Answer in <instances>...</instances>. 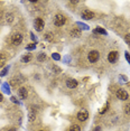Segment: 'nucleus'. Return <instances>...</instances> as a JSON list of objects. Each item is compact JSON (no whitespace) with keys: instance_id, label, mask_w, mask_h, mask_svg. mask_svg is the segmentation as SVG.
Here are the masks:
<instances>
[{"instance_id":"24","label":"nucleus","mask_w":130,"mask_h":131,"mask_svg":"<svg viewBox=\"0 0 130 131\" xmlns=\"http://www.w3.org/2000/svg\"><path fill=\"white\" fill-rule=\"evenodd\" d=\"M53 57L56 58V59H58V58H60V56H58L57 54H54V55H53Z\"/></svg>"},{"instance_id":"15","label":"nucleus","mask_w":130,"mask_h":131,"mask_svg":"<svg viewBox=\"0 0 130 131\" xmlns=\"http://www.w3.org/2000/svg\"><path fill=\"white\" fill-rule=\"evenodd\" d=\"M70 131H81V129H80V127L78 124H73V126L70 128Z\"/></svg>"},{"instance_id":"11","label":"nucleus","mask_w":130,"mask_h":131,"mask_svg":"<svg viewBox=\"0 0 130 131\" xmlns=\"http://www.w3.org/2000/svg\"><path fill=\"white\" fill-rule=\"evenodd\" d=\"M71 36L72 37H80L81 36V30L78 29V28L72 29V30H71Z\"/></svg>"},{"instance_id":"17","label":"nucleus","mask_w":130,"mask_h":131,"mask_svg":"<svg viewBox=\"0 0 130 131\" xmlns=\"http://www.w3.org/2000/svg\"><path fill=\"white\" fill-rule=\"evenodd\" d=\"M45 39L48 40V41H51L53 39V34H52V32H48V34L45 35Z\"/></svg>"},{"instance_id":"27","label":"nucleus","mask_w":130,"mask_h":131,"mask_svg":"<svg viewBox=\"0 0 130 131\" xmlns=\"http://www.w3.org/2000/svg\"><path fill=\"white\" fill-rule=\"evenodd\" d=\"M9 131H15V129H13V130H9Z\"/></svg>"},{"instance_id":"3","label":"nucleus","mask_w":130,"mask_h":131,"mask_svg":"<svg viewBox=\"0 0 130 131\" xmlns=\"http://www.w3.org/2000/svg\"><path fill=\"white\" fill-rule=\"evenodd\" d=\"M34 26H35V29H36L37 31L43 30V28H44V21H43V19H40V18L35 19V21H34Z\"/></svg>"},{"instance_id":"18","label":"nucleus","mask_w":130,"mask_h":131,"mask_svg":"<svg viewBox=\"0 0 130 131\" xmlns=\"http://www.w3.org/2000/svg\"><path fill=\"white\" fill-rule=\"evenodd\" d=\"M46 58H47V57H46L45 54H40L39 56H38V61H40V62H44Z\"/></svg>"},{"instance_id":"26","label":"nucleus","mask_w":130,"mask_h":131,"mask_svg":"<svg viewBox=\"0 0 130 131\" xmlns=\"http://www.w3.org/2000/svg\"><path fill=\"white\" fill-rule=\"evenodd\" d=\"M2 99H4V96H2V94L0 93V102H1V101H2Z\"/></svg>"},{"instance_id":"10","label":"nucleus","mask_w":130,"mask_h":131,"mask_svg":"<svg viewBox=\"0 0 130 131\" xmlns=\"http://www.w3.org/2000/svg\"><path fill=\"white\" fill-rule=\"evenodd\" d=\"M18 95L20 99H26L28 95V92H27V89L26 88H20L19 91H18Z\"/></svg>"},{"instance_id":"8","label":"nucleus","mask_w":130,"mask_h":131,"mask_svg":"<svg viewBox=\"0 0 130 131\" xmlns=\"http://www.w3.org/2000/svg\"><path fill=\"white\" fill-rule=\"evenodd\" d=\"M66 86L69 89H74L78 86V81H76V80H73V79H69L66 81Z\"/></svg>"},{"instance_id":"23","label":"nucleus","mask_w":130,"mask_h":131,"mask_svg":"<svg viewBox=\"0 0 130 131\" xmlns=\"http://www.w3.org/2000/svg\"><path fill=\"white\" fill-rule=\"evenodd\" d=\"M126 58L128 59V61H129V63H130V56H129V54H128V53H126Z\"/></svg>"},{"instance_id":"25","label":"nucleus","mask_w":130,"mask_h":131,"mask_svg":"<svg viewBox=\"0 0 130 131\" xmlns=\"http://www.w3.org/2000/svg\"><path fill=\"white\" fill-rule=\"evenodd\" d=\"M94 131H101V128H100V127H96L95 129H94Z\"/></svg>"},{"instance_id":"2","label":"nucleus","mask_w":130,"mask_h":131,"mask_svg":"<svg viewBox=\"0 0 130 131\" xmlns=\"http://www.w3.org/2000/svg\"><path fill=\"white\" fill-rule=\"evenodd\" d=\"M65 21H66V19H65V17L63 15H56L55 18H54V24L55 26H58V27H61V26H63Z\"/></svg>"},{"instance_id":"7","label":"nucleus","mask_w":130,"mask_h":131,"mask_svg":"<svg viewBox=\"0 0 130 131\" xmlns=\"http://www.w3.org/2000/svg\"><path fill=\"white\" fill-rule=\"evenodd\" d=\"M23 41V35L21 34H15L14 35V37H13V43H14V45H19L20 43Z\"/></svg>"},{"instance_id":"20","label":"nucleus","mask_w":130,"mask_h":131,"mask_svg":"<svg viewBox=\"0 0 130 131\" xmlns=\"http://www.w3.org/2000/svg\"><path fill=\"white\" fill-rule=\"evenodd\" d=\"M125 40H126L127 43H128L129 45H130V34H128V35H127V36L125 37Z\"/></svg>"},{"instance_id":"14","label":"nucleus","mask_w":130,"mask_h":131,"mask_svg":"<svg viewBox=\"0 0 130 131\" xmlns=\"http://www.w3.org/2000/svg\"><path fill=\"white\" fill-rule=\"evenodd\" d=\"M35 114H36V113H35L34 110H31V111L29 112V115H28L29 121H34V120H35Z\"/></svg>"},{"instance_id":"22","label":"nucleus","mask_w":130,"mask_h":131,"mask_svg":"<svg viewBox=\"0 0 130 131\" xmlns=\"http://www.w3.org/2000/svg\"><path fill=\"white\" fill-rule=\"evenodd\" d=\"M107 109H108V103H107V104H105L104 109H103V110H102V111H101V114H103V113H104L105 111H107Z\"/></svg>"},{"instance_id":"9","label":"nucleus","mask_w":130,"mask_h":131,"mask_svg":"<svg viewBox=\"0 0 130 131\" xmlns=\"http://www.w3.org/2000/svg\"><path fill=\"white\" fill-rule=\"evenodd\" d=\"M82 17H83L84 19H92L93 17H94V14L92 13V11H90V10H84L83 13H82Z\"/></svg>"},{"instance_id":"1","label":"nucleus","mask_w":130,"mask_h":131,"mask_svg":"<svg viewBox=\"0 0 130 131\" xmlns=\"http://www.w3.org/2000/svg\"><path fill=\"white\" fill-rule=\"evenodd\" d=\"M99 57H100V54H99L98 50H91L88 55V58L91 63H95L98 59H99Z\"/></svg>"},{"instance_id":"4","label":"nucleus","mask_w":130,"mask_h":131,"mask_svg":"<svg viewBox=\"0 0 130 131\" xmlns=\"http://www.w3.org/2000/svg\"><path fill=\"white\" fill-rule=\"evenodd\" d=\"M88 118H89V112L86 110H81V111L78 113V119L80 121H85Z\"/></svg>"},{"instance_id":"5","label":"nucleus","mask_w":130,"mask_h":131,"mask_svg":"<svg viewBox=\"0 0 130 131\" xmlns=\"http://www.w3.org/2000/svg\"><path fill=\"white\" fill-rule=\"evenodd\" d=\"M117 97L120 100H122V101H125V100L128 99V93H127L125 90H119V91H117Z\"/></svg>"},{"instance_id":"21","label":"nucleus","mask_w":130,"mask_h":131,"mask_svg":"<svg viewBox=\"0 0 130 131\" xmlns=\"http://www.w3.org/2000/svg\"><path fill=\"white\" fill-rule=\"evenodd\" d=\"M26 48H27L28 50H31V49H35V45H34V44H31V45H28L27 47H26Z\"/></svg>"},{"instance_id":"13","label":"nucleus","mask_w":130,"mask_h":131,"mask_svg":"<svg viewBox=\"0 0 130 131\" xmlns=\"http://www.w3.org/2000/svg\"><path fill=\"white\" fill-rule=\"evenodd\" d=\"M30 59H31V55L28 54V55H25V56H24V57L21 58V62H24V63H28Z\"/></svg>"},{"instance_id":"16","label":"nucleus","mask_w":130,"mask_h":131,"mask_svg":"<svg viewBox=\"0 0 130 131\" xmlns=\"http://www.w3.org/2000/svg\"><path fill=\"white\" fill-rule=\"evenodd\" d=\"M94 32H100V34L107 35V31H105L104 29H102V28H96V29H94Z\"/></svg>"},{"instance_id":"12","label":"nucleus","mask_w":130,"mask_h":131,"mask_svg":"<svg viewBox=\"0 0 130 131\" xmlns=\"http://www.w3.org/2000/svg\"><path fill=\"white\" fill-rule=\"evenodd\" d=\"M7 62V57L5 54H0V66H4Z\"/></svg>"},{"instance_id":"6","label":"nucleus","mask_w":130,"mask_h":131,"mask_svg":"<svg viewBox=\"0 0 130 131\" xmlns=\"http://www.w3.org/2000/svg\"><path fill=\"white\" fill-rule=\"evenodd\" d=\"M117 58H118V53L116 52V50H112V52L109 53L108 61L110 62V63H114V62L117 61Z\"/></svg>"},{"instance_id":"19","label":"nucleus","mask_w":130,"mask_h":131,"mask_svg":"<svg viewBox=\"0 0 130 131\" xmlns=\"http://www.w3.org/2000/svg\"><path fill=\"white\" fill-rule=\"evenodd\" d=\"M125 113L126 114H130V103L125 106Z\"/></svg>"}]
</instances>
